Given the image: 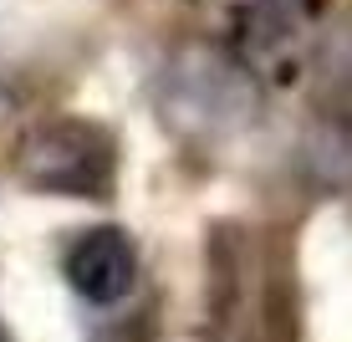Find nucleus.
Here are the masks:
<instances>
[{
    "label": "nucleus",
    "instance_id": "obj_1",
    "mask_svg": "<svg viewBox=\"0 0 352 342\" xmlns=\"http://www.w3.org/2000/svg\"><path fill=\"white\" fill-rule=\"evenodd\" d=\"M16 174L26 189L67 194V200H107L118 179V143L87 118H46L21 133Z\"/></svg>",
    "mask_w": 352,
    "mask_h": 342
},
{
    "label": "nucleus",
    "instance_id": "obj_2",
    "mask_svg": "<svg viewBox=\"0 0 352 342\" xmlns=\"http://www.w3.org/2000/svg\"><path fill=\"white\" fill-rule=\"evenodd\" d=\"M62 276L87 307H118L138 281V246L118 225H92L67 246Z\"/></svg>",
    "mask_w": 352,
    "mask_h": 342
}]
</instances>
